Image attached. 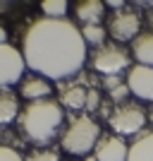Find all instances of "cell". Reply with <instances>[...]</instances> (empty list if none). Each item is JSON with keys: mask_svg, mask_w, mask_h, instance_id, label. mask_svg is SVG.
<instances>
[{"mask_svg": "<svg viewBox=\"0 0 153 161\" xmlns=\"http://www.w3.org/2000/svg\"><path fill=\"white\" fill-rule=\"evenodd\" d=\"M86 41L72 19L38 17L29 24L22 39L27 70L46 80H69L86 63Z\"/></svg>", "mask_w": 153, "mask_h": 161, "instance_id": "obj_1", "label": "cell"}, {"mask_svg": "<svg viewBox=\"0 0 153 161\" xmlns=\"http://www.w3.org/2000/svg\"><path fill=\"white\" fill-rule=\"evenodd\" d=\"M62 123H65V111H62V103L55 99L29 101L19 113L22 132L36 144L53 142L60 135Z\"/></svg>", "mask_w": 153, "mask_h": 161, "instance_id": "obj_2", "label": "cell"}, {"mask_svg": "<svg viewBox=\"0 0 153 161\" xmlns=\"http://www.w3.org/2000/svg\"><path fill=\"white\" fill-rule=\"evenodd\" d=\"M98 140H100L98 123L93 120L89 113H81V115H77V118H72L69 128L62 132L60 147L72 156H86L96 149Z\"/></svg>", "mask_w": 153, "mask_h": 161, "instance_id": "obj_3", "label": "cell"}, {"mask_svg": "<svg viewBox=\"0 0 153 161\" xmlns=\"http://www.w3.org/2000/svg\"><path fill=\"white\" fill-rule=\"evenodd\" d=\"M129 65H132V53L115 41L98 46L91 55V67L103 77H120V72L127 70Z\"/></svg>", "mask_w": 153, "mask_h": 161, "instance_id": "obj_4", "label": "cell"}, {"mask_svg": "<svg viewBox=\"0 0 153 161\" xmlns=\"http://www.w3.org/2000/svg\"><path fill=\"white\" fill-rule=\"evenodd\" d=\"M108 123L117 137L125 135H136L146 128V113L144 108L136 103H120L117 108H113V113L108 115Z\"/></svg>", "mask_w": 153, "mask_h": 161, "instance_id": "obj_5", "label": "cell"}, {"mask_svg": "<svg viewBox=\"0 0 153 161\" xmlns=\"http://www.w3.org/2000/svg\"><path fill=\"white\" fill-rule=\"evenodd\" d=\"M108 34L113 36L115 43H127L134 41L141 31V14L134 7H122L108 17Z\"/></svg>", "mask_w": 153, "mask_h": 161, "instance_id": "obj_6", "label": "cell"}, {"mask_svg": "<svg viewBox=\"0 0 153 161\" xmlns=\"http://www.w3.org/2000/svg\"><path fill=\"white\" fill-rule=\"evenodd\" d=\"M24 72H27V63L22 51L10 43H3L0 46V89L17 84Z\"/></svg>", "mask_w": 153, "mask_h": 161, "instance_id": "obj_7", "label": "cell"}, {"mask_svg": "<svg viewBox=\"0 0 153 161\" xmlns=\"http://www.w3.org/2000/svg\"><path fill=\"white\" fill-rule=\"evenodd\" d=\"M127 87L136 99L153 101V67L148 65H132L127 72Z\"/></svg>", "mask_w": 153, "mask_h": 161, "instance_id": "obj_8", "label": "cell"}, {"mask_svg": "<svg viewBox=\"0 0 153 161\" xmlns=\"http://www.w3.org/2000/svg\"><path fill=\"white\" fill-rule=\"evenodd\" d=\"M93 156L98 161H127L129 144L117 135H103L93 149Z\"/></svg>", "mask_w": 153, "mask_h": 161, "instance_id": "obj_9", "label": "cell"}, {"mask_svg": "<svg viewBox=\"0 0 153 161\" xmlns=\"http://www.w3.org/2000/svg\"><path fill=\"white\" fill-rule=\"evenodd\" d=\"M19 94L27 101H41V99H50L53 87H50V82H48L46 77H41V75H29V77L22 80Z\"/></svg>", "mask_w": 153, "mask_h": 161, "instance_id": "obj_10", "label": "cell"}, {"mask_svg": "<svg viewBox=\"0 0 153 161\" xmlns=\"http://www.w3.org/2000/svg\"><path fill=\"white\" fill-rule=\"evenodd\" d=\"M86 94H89L86 84L69 82V84L60 87V103L69 111H81V108H86Z\"/></svg>", "mask_w": 153, "mask_h": 161, "instance_id": "obj_11", "label": "cell"}, {"mask_svg": "<svg viewBox=\"0 0 153 161\" xmlns=\"http://www.w3.org/2000/svg\"><path fill=\"white\" fill-rule=\"evenodd\" d=\"M74 14L81 24H100L103 14H105V3L100 0H81L74 5Z\"/></svg>", "mask_w": 153, "mask_h": 161, "instance_id": "obj_12", "label": "cell"}, {"mask_svg": "<svg viewBox=\"0 0 153 161\" xmlns=\"http://www.w3.org/2000/svg\"><path fill=\"white\" fill-rule=\"evenodd\" d=\"M132 55H134V60H136V65L153 67V34L151 31L139 34L132 41Z\"/></svg>", "mask_w": 153, "mask_h": 161, "instance_id": "obj_13", "label": "cell"}, {"mask_svg": "<svg viewBox=\"0 0 153 161\" xmlns=\"http://www.w3.org/2000/svg\"><path fill=\"white\" fill-rule=\"evenodd\" d=\"M127 161H153V130L136 137L134 144H129Z\"/></svg>", "mask_w": 153, "mask_h": 161, "instance_id": "obj_14", "label": "cell"}, {"mask_svg": "<svg viewBox=\"0 0 153 161\" xmlns=\"http://www.w3.org/2000/svg\"><path fill=\"white\" fill-rule=\"evenodd\" d=\"M19 118V101L12 92L0 89V125H10Z\"/></svg>", "mask_w": 153, "mask_h": 161, "instance_id": "obj_15", "label": "cell"}, {"mask_svg": "<svg viewBox=\"0 0 153 161\" xmlns=\"http://www.w3.org/2000/svg\"><path fill=\"white\" fill-rule=\"evenodd\" d=\"M105 34L108 29L103 27V24H84L81 27V36H84V41H86V46L91 43V46H103L105 43Z\"/></svg>", "mask_w": 153, "mask_h": 161, "instance_id": "obj_16", "label": "cell"}, {"mask_svg": "<svg viewBox=\"0 0 153 161\" xmlns=\"http://www.w3.org/2000/svg\"><path fill=\"white\" fill-rule=\"evenodd\" d=\"M41 10H43L46 17H50V19H65L67 10H69V3H67V0H43V3H41Z\"/></svg>", "mask_w": 153, "mask_h": 161, "instance_id": "obj_17", "label": "cell"}, {"mask_svg": "<svg viewBox=\"0 0 153 161\" xmlns=\"http://www.w3.org/2000/svg\"><path fill=\"white\" fill-rule=\"evenodd\" d=\"M24 161H60V152L58 149H48V147H38V149H31Z\"/></svg>", "mask_w": 153, "mask_h": 161, "instance_id": "obj_18", "label": "cell"}, {"mask_svg": "<svg viewBox=\"0 0 153 161\" xmlns=\"http://www.w3.org/2000/svg\"><path fill=\"white\" fill-rule=\"evenodd\" d=\"M98 106H100V92H98V89H89V94H86V108H84V111L91 115V113L98 111Z\"/></svg>", "mask_w": 153, "mask_h": 161, "instance_id": "obj_19", "label": "cell"}, {"mask_svg": "<svg viewBox=\"0 0 153 161\" xmlns=\"http://www.w3.org/2000/svg\"><path fill=\"white\" fill-rule=\"evenodd\" d=\"M0 161H24V159H22V154L17 149L7 147V144H0Z\"/></svg>", "mask_w": 153, "mask_h": 161, "instance_id": "obj_20", "label": "cell"}, {"mask_svg": "<svg viewBox=\"0 0 153 161\" xmlns=\"http://www.w3.org/2000/svg\"><path fill=\"white\" fill-rule=\"evenodd\" d=\"M105 7H113L115 12H117V10H122V7H127V5L122 3V0H108V3H105Z\"/></svg>", "mask_w": 153, "mask_h": 161, "instance_id": "obj_21", "label": "cell"}, {"mask_svg": "<svg viewBox=\"0 0 153 161\" xmlns=\"http://www.w3.org/2000/svg\"><path fill=\"white\" fill-rule=\"evenodd\" d=\"M146 22H148V27H151V34H153V5L148 7V12H146Z\"/></svg>", "mask_w": 153, "mask_h": 161, "instance_id": "obj_22", "label": "cell"}, {"mask_svg": "<svg viewBox=\"0 0 153 161\" xmlns=\"http://www.w3.org/2000/svg\"><path fill=\"white\" fill-rule=\"evenodd\" d=\"M3 43H7V29L0 24V46H3Z\"/></svg>", "mask_w": 153, "mask_h": 161, "instance_id": "obj_23", "label": "cell"}]
</instances>
